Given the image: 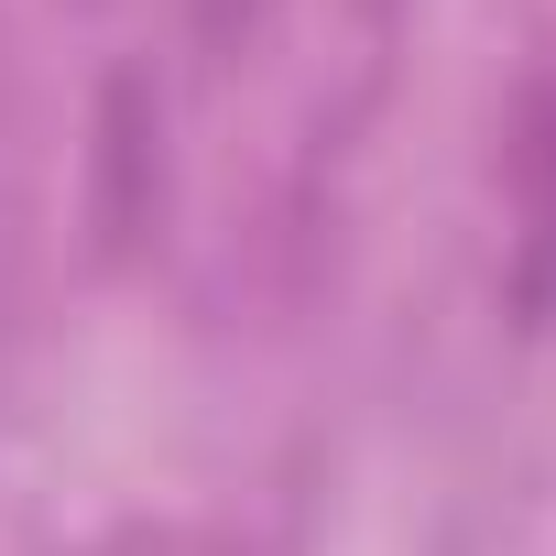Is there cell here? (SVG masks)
Returning a JSON list of instances; mask_svg holds the SVG:
<instances>
[{
    "label": "cell",
    "instance_id": "1",
    "mask_svg": "<svg viewBox=\"0 0 556 556\" xmlns=\"http://www.w3.org/2000/svg\"><path fill=\"white\" fill-rule=\"evenodd\" d=\"M164 121H153V88L142 77H110V99H99V197H88V218H99V251H131L142 229H153V207H164Z\"/></svg>",
    "mask_w": 556,
    "mask_h": 556
},
{
    "label": "cell",
    "instance_id": "2",
    "mask_svg": "<svg viewBox=\"0 0 556 556\" xmlns=\"http://www.w3.org/2000/svg\"><path fill=\"white\" fill-rule=\"evenodd\" d=\"M523 197H534V273H523V285L545 295V285H556V99H545V121H534V153H523Z\"/></svg>",
    "mask_w": 556,
    "mask_h": 556
}]
</instances>
